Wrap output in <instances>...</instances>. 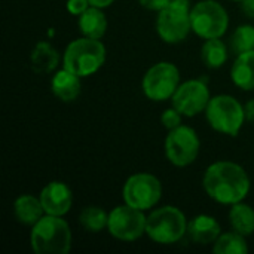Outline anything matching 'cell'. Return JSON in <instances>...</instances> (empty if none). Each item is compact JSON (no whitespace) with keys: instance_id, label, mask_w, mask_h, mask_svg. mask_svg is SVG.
<instances>
[{"instance_id":"1","label":"cell","mask_w":254,"mask_h":254,"mask_svg":"<svg viewBox=\"0 0 254 254\" xmlns=\"http://www.w3.org/2000/svg\"><path fill=\"white\" fill-rule=\"evenodd\" d=\"M202 188L213 201L223 205H234L247 198L252 182L240 164L217 161L207 167L202 177Z\"/></svg>"},{"instance_id":"2","label":"cell","mask_w":254,"mask_h":254,"mask_svg":"<svg viewBox=\"0 0 254 254\" xmlns=\"http://www.w3.org/2000/svg\"><path fill=\"white\" fill-rule=\"evenodd\" d=\"M30 246L36 254H67L71 249L68 223L63 217L45 214L31 226Z\"/></svg>"},{"instance_id":"3","label":"cell","mask_w":254,"mask_h":254,"mask_svg":"<svg viewBox=\"0 0 254 254\" xmlns=\"http://www.w3.org/2000/svg\"><path fill=\"white\" fill-rule=\"evenodd\" d=\"M106 57V46L101 40L82 36L67 45L63 54V67L80 77H88L103 67Z\"/></svg>"},{"instance_id":"4","label":"cell","mask_w":254,"mask_h":254,"mask_svg":"<svg viewBox=\"0 0 254 254\" xmlns=\"http://www.w3.org/2000/svg\"><path fill=\"white\" fill-rule=\"evenodd\" d=\"M188 223L182 210L174 205H164L147 216L146 235L161 246L176 244L188 235Z\"/></svg>"},{"instance_id":"5","label":"cell","mask_w":254,"mask_h":254,"mask_svg":"<svg viewBox=\"0 0 254 254\" xmlns=\"http://www.w3.org/2000/svg\"><path fill=\"white\" fill-rule=\"evenodd\" d=\"M205 118L214 131L231 137H237L247 121L244 106L228 94L211 97L205 109Z\"/></svg>"},{"instance_id":"6","label":"cell","mask_w":254,"mask_h":254,"mask_svg":"<svg viewBox=\"0 0 254 254\" xmlns=\"http://www.w3.org/2000/svg\"><path fill=\"white\" fill-rule=\"evenodd\" d=\"M192 31L201 39L222 37L229 27L228 10L216 0H201L190 7Z\"/></svg>"},{"instance_id":"7","label":"cell","mask_w":254,"mask_h":254,"mask_svg":"<svg viewBox=\"0 0 254 254\" xmlns=\"http://www.w3.org/2000/svg\"><path fill=\"white\" fill-rule=\"evenodd\" d=\"M192 30L189 0H171L167 7L158 12V36L170 45L183 42Z\"/></svg>"},{"instance_id":"8","label":"cell","mask_w":254,"mask_h":254,"mask_svg":"<svg viewBox=\"0 0 254 254\" xmlns=\"http://www.w3.org/2000/svg\"><path fill=\"white\" fill-rule=\"evenodd\" d=\"M122 196L125 204L147 211L161 201L162 183L150 173H135L124 183Z\"/></svg>"},{"instance_id":"9","label":"cell","mask_w":254,"mask_h":254,"mask_svg":"<svg viewBox=\"0 0 254 254\" xmlns=\"http://www.w3.org/2000/svg\"><path fill=\"white\" fill-rule=\"evenodd\" d=\"M167 159L179 168L193 164L201 150V140L196 131L188 125H180L171 129L164 144Z\"/></svg>"},{"instance_id":"10","label":"cell","mask_w":254,"mask_h":254,"mask_svg":"<svg viewBox=\"0 0 254 254\" xmlns=\"http://www.w3.org/2000/svg\"><path fill=\"white\" fill-rule=\"evenodd\" d=\"M180 85V70L168 61L152 65L143 76V94L152 101H165L171 98Z\"/></svg>"},{"instance_id":"11","label":"cell","mask_w":254,"mask_h":254,"mask_svg":"<svg viewBox=\"0 0 254 254\" xmlns=\"http://www.w3.org/2000/svg\"><path fill=\"white\" fill-rule=\"evenodd\" d=\"M146 223L147 217L144 216V211L124 204L115 207L109 213L107 231L119 241L132 243L146 234Z\"/></svg>"},{"instance_id":"12","label":"cell","mask_w":254,"mask_h":254,"mask_svg":"<svg viewBox=\"0 0 254 254\" xmlns=\"http://www.w3.org/2000/svg\"><path fill=\"white\" fill-rule=\"evenodd\" d=\"M210 100L211 95L205 79H192L180 83L171 97L173 107H176L186 118H193L205 112Z\"/></svg>"},{"instance_id":"13","label":"cell","mask_w":254,"mask_h":254,"mask_svg":"<svg viewBox=\"0 0 254 254\" xmlns=\"http://www.w3.org/2000/svg\"><path fill=\"white\" fill-rule=\"evenodd\" d=\"M40 202L49 216H65L73 205V192L64 182H51L40 190Z\"/></svg>"},{"instance_id":"14","label":"cell","mask_w":254,"mask_h":254,"mask_svg":"<svg viewBox=\"0 0 254 254\" xmlns=\"http://www.w3.org/2000/svg\"><path fill=\"white\" fill-rule=\"evenodd\" d=\"M222 235L220 223L210 214H198L188 223V237L199 246L214 244Z\"/></svg>"},{"instance_id":"15","label":"cell","mask_w":254,"mask_h":254,"mask_svg":"<svg viewBox=\"0 0 254 254\" xmlns=\"http://www.w3.org/2000/svg\"><path fill=\"white\" fill-rule=\"evenodd\" d=\"M80 76L74 74L73 71L67 68L57 70L51 79V89L52 94L63 103H71L74 101L80 92H82V83Z\"/></svg>"},{"instance_id":"16","label":"cell","mask_w":254,"mask_h":254,"mask_svg":"<svg viewBox=\"0 0 254 254\" xmlns=\"http://www.w3.org/2000/svg\"><path fill=\"white\" fill-rule=\"evenodd\" d=\"M13 216L15 219L25 226L36 225L46 213L40 202V198H36L34 195L24 193L19 195L13 202Z\"/></svg>"},{"instance_id":"17","label":"cell","mask_w":254,"mask_h":254,"mask_svg":"<svg viewBox=\"0 0 254 254\" xmlns=\"http://www.w3.org/2000/svg\"><path fill=\"white\" fill-rule=\"evenodd\" d=\"M77 25H79V31L82 33V36L101 40L107 31L109 22L101 7L89 6L83 13L79 15Z\"/></svg>"},{"instance_id":"18","label":"cell","mask_w":254,"mask_h":254,"mask_svg":"<svg viewBox=\"0 0 254 254\" xmlns=\"http://www.w3.org/2000/svg\"><path fill=\"white\" fill-rule=\"evenodd\" d=\"M31 68L36 73H52L60 64V54L49 42H39L31 51L30 55Z\"/></svg>"},{"instance_id":"19","label":"cell","mask_w":254,"mask_h":254,"mask_svg":"<svg viewBox=\"0 0 254 254\" xmlns=\"http://www.w3.org/2000/svg\"><path fill=\"white\" fill-rule=\"evenodd\" d=\"M232 82L243 91L254 89V51L237 55L231 68Z\"/></svg>"},{"instance_id":"20","label":"cell","mask_w":254,"mask_h":254,"mask_svg":"<svg viewBox=\"0 0 254 254\" xmlns=\"http://www.w3.org/2000/svg\"><path fill=\"white\" fill-rule=\"evenodd\" d=\"M229 223L232 231L249 237L254 234V208L249 204L237 202L231 205L229 210Z\"/></svg>"},{"instance_id":"21","label":"cell","mask_w":254,"mask_h":254,"mask_svg":"<svg viewBox=\"0 0 254 254\" xmlns=\"http://www.w3.org/2000/svg\"><path fill=\"white\" fill-rule=\"evenodd\" d=\"M228 46L226 43L222 40V37H216V39H207L201 48V58L202 63L213 70H217L220 67H223L228 61Z\"/></svg>"},{"instance_id":"22","label":"cell","mask_w":254,"mask_h":254,"mask_svg":"<svg viewBox=\"0 0 254 254\" xmlns=\"http://www.w3.org/2000/svg\"><path fill=\"white\" fill-rule=\"evenodd\" d=\"M107 222H109V213L101 207L88 205L79 214L80 226L91 234H98L104 231L107 228Z\"/></svg>"},{"instance_id":"23","label":"cell","mask_w":254,"mask_h":254,"mask_svg":"<svg viewBox=\"0 0 254 254\" xmlns=\"http://www.w3.org/2000/svg\"><path fill=\"white\" fill-rule=\"evenodd\" d=\"M249 252V244L246 237L232 231L222 234L213 246V253L216 254H246Z\"/></svg>"},{"instance_id":"24","label":"cell","mask_w":254,"mask_h":254,"mask_svg":"<svg viewBox=\"0 0 254 254\" xmlns=\"http://www.w3.org/2000/svg\"><path fill=\"white\" fill-rule=\"evenodd\" d=\"M231 51L235 55L254 51V27L250 24H243L235 28L229 39Z\"/></svg>"},{"instance_id":"25","label":"cell","mask_w":254,"mask_h":254,"mask_svg":"<svg viewBox=\"0 0 254 254\" xmlns=\"http://www.w3.org/2000/svg\"><path fill=\"white\" fill-rule=\"evenodd\" d=\"M182 116L183 115L176 107H170V109H167V110L162 112V115H161V124H162L164 128H167L168 131H171V129H174V128H177V127L182 125Z\"/></svg>"},{"instance_id":"26","label":"cell","mask_w":254,"mask_h":254,"mask_svg":"<svg viewBox=\"0 0 254 254\" xmlns=\"http://www.w3.org/2000/svg\"><path fill=\"white\" fill-rule=\"evenodd\" d=\"M89 1L88 0H67L65 7L68 10V13L79 16L80 13H83L88 7H89Z\"/></svg>"},{"instance_id":"27","label":"cell","mask_w":254,"mask_h":254,"mask_svg":"<svg viewBox=\"0 0 254 254\" xmlns=\"http://www.w3.org/2000/svg\"><path fill=\"white\" fill-rule=\"evenodd\" d=\"M171 0H138V3L149 9V10H155V12H161L164 7H167L170 4Z\"/></svg>"},{"instance_id":"28","label":"cell","mask_w":254,"mask_h":254,"mask_svg":"<svg viewBox=\"0 0 254 254\" xmlns=\"http://www.w3.org/2000/svg\"><path fill=\"white\" fill-rule=\"evenodd\" d=\"M244 112H246V119L249 122H254V98L253 100H249L244 104Z\"/></svg>"},{"instance_id":"29","label":"cell","mask_w":254,"mask_h":254,"mask_svg":"<svg viewBox=\"0 0 254 254\" xmlns=\"http://www.w3.org/2000/svg\"><path fill=\"white\" fill-rule=\"evenodd\" d=\"M243 10L249 18L254 19V0H243Z\"/></svg>"},{"instance_id":"30","label":"cell","mask_w":254,"mask_h":254,"mask_svg":"<svg viewBox=\"0 0 254 254\" xmlns=\"http://www.w3.org/2000/svg\"><path fill=\"white\" fill-rule=\"evenodd\" d=\"M91 6H95V7H101V9H106L109 7L115 0H88Z\"/></svg>"},{"instance_id":"31","label":"cell","mask_w":254,"mask_h":254,"mask_svg":"<svg viewBox=\"0 0 254 254\" xmlns=\"http://www.w3.org/2000/svg\"><path fill=\"white\" fill-rule=\"evenodd\" d=\"M232 1H243V0H232Z\"/></svg>"}]
</instances>
